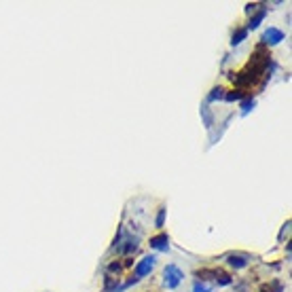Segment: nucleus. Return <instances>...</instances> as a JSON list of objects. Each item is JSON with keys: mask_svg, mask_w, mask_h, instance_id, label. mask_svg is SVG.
<instances>
[{"mask_svg": "<svg viewBox=\"0 0 292 292\" xmlns=\"http://www.w3.org/2000/svg\"><path fill=\"white\" fill-rule=\"evenodd\" d=\"M155 265H157V256H155V254H146V256L136 265V269H133V278H138V280L146 278V275L155 269Z\"/></svg>", "mask_w": 292, "mask_h": 292, "instance_id": "2", "label": "nucleus"}, {"mask_svg": "<svg viewBox=\"0 0 292 292\" xmlns=\"http://www.w3.org/2000/svg\"><path fill=\"white\" fill-rule=\"evenodd\" d=\"M216 100H225V89H223V87H214V89L208 93V98H206L208 104H210V102H216Z\"/></svg>", "mask_w": 292, "mask_h": 292, "instance_id": "9", "label": "nucleus"}, {"mask_svg": "<svg viewBox=\"0 0 292 292\" xmlns=\"http://www.w3.org/2000/svg\"><path fill=\"white\" fill-rule=\"evenodd\" d=\"M246 36H248V30L246 28H239L237 32H233V36H231V45L235 47V45H239L241 41H246Z\"/></svg>", "mask_w": 292, "mask_h": 292, "instance_id": "10", "label": "nucleus"}, {"mask_svg": "<svg viewBox=\"0 0 292 292\" xmlns=\"http://www.w3.org/2000/svg\"><path fill=\"white\" fill-rule=\"evenodd\" d=\"M184 280V273L178 269L176 265H168L163 269V286L168 290H176Z\"/></svg>", "mask_w": 292, "mask_h": 292, "instance_id": "1", "label": "nucleus"}, {"mask_svg": "<svg viewBox=\"0 0 292 292\" xmlns=\"http://www.w3.org/2000/svg\"><path fill=\"white\" fill-rule=\"evenodd\" d=\"M138 250V237H129L125 241V248H123V254H133Z\"/></svg>", "mask_w": 292, "mask_h": 292, "instance_id": "11", "label": "nucleus"}, {"mask_svg": "<svg viewBox=\"0 0 292 292\" xmlns=\"http://www.w3.org/2000/svg\"><path fill=\"white\" fill-rule=\"evenodd\" d=\"M284 32L282 30H278V28H269V30H265L263 32V38H260V41H263V45H269V47H273V45H280L282 41H284Z\"/></svg>", "mask_w": 292, "mask_h": 292, "instance_id": "5", "label": "nucleus"}, {"mask_svg": "<svg viewBox=\"0 0 292 292\" xmlns=\"http://www.w3.org/2000/svg\"><path fill=\"white\" fill-rule=\"evenodd\" d=\"M148 246H151L153 250H157V252H168L170 250V237H168V233H159V235H155V237H151Z\"/></svg>", "mask_w": 292, "mask_h": 292, "instance_id": "6", "label": "nucleus"}, {"mask_svg": "<svg viewBox=\"0 0 292 292\" xmlns=\"http://www.w3.org/2000/svg\"><path fill=\"white\" fill-rule=\"evenodd\" d=\"M193 292H214V288H212V286H208V284H203V282H199V280H197V282L193 284Z\"/></svg>", "mask_w": 292, "mask_h": 292, "instance_id": "14", "label": "nucleus"}, {"mask_svg": "<svg viewBox=\"0 0 292 292\" xmlns=\"http://www.w3.org/2000/svg\"><path fill=\"white\" fill-rule=\"evenodd\" d=\"M199 113H201V119H203V125H206V127H208V129H212V127H214V117H212V113H210V106H208V104H203V106H201V110H199Z\"/></svg>", "mask_w": 292, "mask_h": 292, "instance_id": "8", "label": "nucleus"}, {"mask_svg": "<svg viewBox=\"0 0 292 292\" xmlns=\"http://www.w3.org/2000/svg\"><path fill=\"white\" fill-rule=\"evenodd\" d=\"M263 292H284V284L282 282H271L263 286Z\"/></svg>", "mask_w": 292, "mask_h": 292, "instance_id": "13", "label": "nucleus"}, {"mask_svg": "<svg viewBox=\"0 0 292 292\" xmlns=\"http://www.w3.org/2000/svg\"><path fill=\"white\" fill-rule=\"evenodd\" d=\"M265 15H267V6H263V4H260V9L256 11V15H254V17H250V21H248V28H246V30H256V28L260 26V21L265 19Z\"/></svg>", "mask_w": 292, "mask_h": 292, "instance_id": "7", "label": "nucleus"}, {"mask_svg": "<svg viewBox=\"0 0 292 292\" xmlns=\"http://www.w3.org/2000/svg\"><path fill=\"white\" fill-rule=\"evenodd\" d=\"M260 4H246V13H252V11H256Z\"/></svg>", "mask_w": 292, "mask_h": 292, "instance_id": "17", "label": "nucleus"}, {"mask_svg": "<svg viewBox=\"0 0 292 292\" xmlns=\"http://www.w3.org/2000/svg\"><path fill=\"white\" fill-rule=\"evenodd\" d=\"M225 100H227V102L243 100V93H241V91H229V93H225Z\"/></svg>", "mask_w": 292, "mask_h": 292, "instance_id": "16", "label": "nucleus"}, {"mask_svg": "<svg viewBox=\"0 0 292 292\" xmlns=\"http://www.w3.org/2000/svg\"><path fill=\"white\" fill-rule=\"evenodd\" d=\"M197 275H212V280H214L218 286H231L233 284V278L225 271H218V269H203V271H197Z\"/></svg>", "mask_w": 292, "mask_h": 292, "instance_id": "3", "label": "nucleus"}, {"mask_svg": "<svg viewBox=\"0 0 292 292\" xmlns=\"http://www.w3.org/2000/svg\"><path fill=\"white\" fill-rule=\"evenodd\" d=\"M227 263L233 267V269H243L252 263V256L250 254H241V252H233V254L227 256Z\"/></svg>", "mask_w": 292, "mask_h": 292, "instance_id": "4", "label": "nucleus"}, {"mask_svg": "<svg viewBox=\"0 0 292 292\" xmlns=\"http://www.w3.org/2000/svg\"><path fill=\"white\" fill-rule=\"evenodd\" d=\"M254 104H256V102H254V98H246V100H243V102H241V106H239V108H241V115L246 117V115L250 113V110L254 108Z\"/></svg>", "mask_w": 292, "mask_h": 292, "instance_id": "12", "label": "nucleus"}, {"mask_svg": "<svg viewBox=\"0 0 292 292\" xmlns=\"http://www.w3.org/2000/svg\"><path fill=\"white\" fill-rule=\"evenodd\" d=\"M165 212H168L165 208H159V212H157V218H155V227L157 229L163 227V223H165Z\"/></svg>", "mask_w": 292, "mask_h": 292, "instance_id": "15", "label": "nucleus"}]
</instances>
